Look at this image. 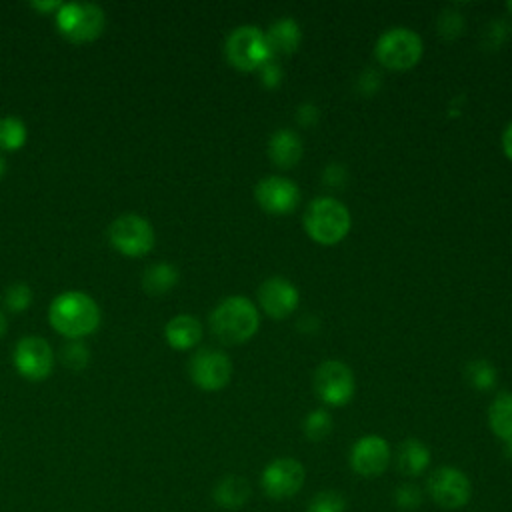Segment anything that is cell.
Returning a JSON list of instances; mask_svg holds the SVG:
<instances>
[{
  "label": "cell",
  "mask_w": 512,
  "mask_h": 512,
  "mask_svg": "<svg viewBox=\"0 0 512 512\" xmlns=\"http://www.w3.org/2000/svg\"><path fill=\"white\" fill-rule=\"evenodd\" d=\"M48 320L52 328L72 340L92 334L100 324V308L92 296L80 290L58 294L50 308Z\"/></svg>",
  "instance_id": "1"
},
{
  "label": "cell",
  "mask_w": 512,
  "mask_h": 512,
  "mask_svg": "<svg viewBox=\"0 0 512 512\" xmlns=\"http://www.w3.org/2000/svg\"><path fill=\"white\" fill-rule=\"evenodd\" d=\"M258 310L244 296L224 298L210 314V330L224 344H242L258 330Z\"/></svg>",
  "instance_id": "2"
},
{
  "label": "cell",
  "mask_w": 512,
  "mask_h": 512,
  "mask_svg": "<svg viewBox=\"0 0 512 512\" xmlns=\"http://www.w3.org/2000/svg\"><path fill=\"white\" fill-rule=\"evenodd\" d=\"M306 234L324 246L338 244L350 230V214L346 206L330 196L312 200L304 212Z\"/></svg>",
  "instance_id": "3"
},
{
  "label": "cell",
  "mask_w": 512,
  "mask_h": 512,
  "mask_svg": "<svg viewBox=\"0 0 512 512\" xmlns=\"http://www.w3.org/2000/svg\"><path fill=\"white\" fill-rule=\"evenodd\" d=\"M224 52L226 60L242 72L260 70L268 60H272L266 34L256 26H240L232 30L226 38Z\"/></svg>",
  "instance_id": "4"
},
{
  "label": "cell",
  "mask_w": 512,
  "mask_h": 512,
  "mask_svg": "<svg viewBox=\"0 0 512 512\" xmlns=\"http://www.w3.org/2000/svg\"><path fill=\"white\" fill-rule=\"evenodd\" d=\"M56 26L72 42H92L106 26L104 10L88 2H68L56 12Z\"/></svg>",
  "instance_id": "5"
},
{
  "label": "cell",
  "mask_w": 512,
  "mask_h": 512,
  "mask_svg": "<svg viewBox=\"0 0 512 512\" xmlns=\"http://www.w3.org/2000/svg\"><path fill=\"white\" fill-rule=\"evenodd\" d=\"M422 40L410 28L386 30L374 48L376 60L390 70H408L418 64L422 56Z\"/></svg>",
  "instance_id": "6"
},
{
  "label": "cell",
  "mask_w": 512,
  "mask_h": 512,
  "mask_svg": "<svg viewBox=\"0 0 512 512\" xmlns=\"http://www.w3.org/2000/svg\"><path fill=\"white\" fill-rule=\"evenodd\" d=\"M154 228L138 214H122L108 228L110 244L124 256L138 258L154 248Z\"/></svg>",
  "instance_id": "7"
},
{
  "label": "cell",
  "mask_w": 512,
  "mask_h": 512,
  "mask_svg": "<svg viewBox=\"0 0 512 512\" xmlns=\"http://www.w3.org/2000/svg\"><path fill=\"white\" fill-rule=\"evenodd\" d=\"M428 494L430 498L448 510H456L468 504L470 500V480L466 478L464 472H460L458 468L452 466H440L436 468L426 482Z\"/></svg>",
  "instance_id": "8"
},
{
  "label": "cell",
  "mask_w": 512,
  "mask_h": 512,
  "mask_svg": "<svg viewBox=\"0 0 512 512\" xmlns=\"http://www.w3.org/2000/svg\"><path fill=\"white\" fill-rule=\"evenodd\" d=\"M314 390L330 406H344L354 394V376L344 362L326 360L314 372Z\"/></svg>",
  "instance_id": "9"
},
{
  "label": "cell",
  "mask_w": 512,
  "mask_h": 512,
  "mask_svg": "<svg viewBox=\"0 0 512 512\" xmlns=\"http://www.w3.org/2000/svg\"><path fill=\"white\" fill-rule=\"evenodd\" d=\"M12 362L16 370L28 380H44L54 368V352L40 336H24L16 342Z\"/></svg>",
  "instance_id": "10"
},
{
  "label": "cell",
  "mask_w": 512,
  "mask_h": 512,
  "mask_svg": "<svg viewBox=\"0 0 512 512\" xmlns=\"http://www.w3.org/2000/svg\"><path fill=\"white\" fill-rule=\"evenodd\" d=\"M188 372H190L192 382L198 388H202L206 392H214V390L224 388L230 382L232 362L224 352L204 348V350H198L190 358Z\"/></svg>",
  "instance_id": "11"
},
{
  "label": "cell",
  "mask_w": 512,
  "mask_h": 512,
  "mask_svg": "<svg viewBox=\"0 0 512 512\" xmlns=\"http://www.w3.org/2000/svg\"><path fill=\"white\" fill-rule=\"evenodd\" d=\"M260 484L270 498H290L304 484V468L294 458H276L262 470Z\"/></svg>",
  "instance_id": "12"
},
{
  "label": "cell",
  "mask_w": 512,
  "mask_h": 512,
  "mask_svg": "<svg viewBox=\"0 0 512 512\" xmlns=\"http://www.w3.org/2000/svg\"><path fill=\"white\" fill-rule=\"evenodd\" d=\"M254 196L260 208L270 214H290L300 200L298 186L282 176L262 178L256 184Z\"/></svg>",
  "instance_id": "13"
},
{
  "label": "cell",
  "mask_w": 512,
  "mask_h": 512,
  "mask_svg": "<svg viewBox=\"0 0 512 512\" xmlns=\"http://www.w3.org/2000/svg\"><path fill=\"white\" fill-rule=\"evenodd\" d=\"M390 462V446L382 436L370 434L354 442L350 450V466L356 474L372 478L380 476Z\"/></svg>",
  "instance_id": "14"
},
{
  "label": "cell",
  "mask_w": 512,
  "mask_h": 512,
  "mask_svg": "<svg viewBox=\"0 0 512 512\" xmlns=\"http://www.w3.org/2000/svg\"><path fill=\"white\" fill-rule=\"evenodd\" d=\"M258 302L270 318H286L298 306V290L292 282L280 276L264 280L258 288Z\"/></svg>",
  "instance_id": "15"
},
{
  "label": "cell",
  "mask_w": 512,
  "mask_h": 512,
  "mask_svg": "<svg viewBox=\"0 0 512 512\" xmlns=\"http://www.w3.org/2000/svg\"><path fill=\"white\" fill-rule=\"evenodd\" d=\"M268 156L280 168H292L302 158L300 136L292 130H276L268 142Z\"/></svg>",
  "instance_id": "16"
},
{
  "label": "cell",
  "mask_w": 512,
  "mask_h": 512,
  "mask_svg": "<svg viewBox=\"0 0 512 512\" xmlns=\"http://www.w3.org/2000/svg\"><path fill=\"white\" fill-rule=\"evenodd\" d=\"M164 336L174 350H188L200 342L202 324L198 322V318L190 314H178L172 320H168Z\"/></svg>",
  "instance_id": "17"
},
{
  "label": "cell",
  "mask_w": 512,
  "mask_h": 512,
  "mask_svg": "<svg viewBox=\"0 0 512 512\" xmlns=\"http://www.w3.org/2000/svg\"><path fill=\"white\" fill-rule=\"evenodd\" d=\"M300 26L292 18H282L270 26L266 32V40L270 46L272 56H288L300 46Z\"/></svg>",
  "instance_id": "18"
},
{
  "label": "cell",
  "mask_w": 512,
  "mask_h": 512,
  "mask_svg": "<svg viewBox=\"0 0 512 512\" xmlns=\"http://www.w3.org/2000/svg\"><path fill=\"white\" fill-rule=\"evenodd\" d=\"M398 470L406 476L422 474L430 464V450L416 438H408L398 446L396 454Z\"/></svg>",
  "instance_id": "19"
},
{
  "label": "cell",
  "mask_w": 512,
  "mask_h": 512,
  "mask_svg": "<svg viewBox=\"0 0 512 512\" xmlns=\"http://www.w3.org/2000/svg\"><path fill=\"white\" fill-rule=\"evenodd\" d=\"M248 498H250V486L240 476H224L214 486V500L222 508H228V510L242 508Z\"/></svg>",
  "instance_id": "20"
},
{
  "label": "cell",
  "mask_w": 512,
  "mask_h": 512,
  "mask_svg": "<svg viewBox=\"0 0 512 512\" xmlns=\"http://www.w3.org/2000/svg\"><path fill=\"white\" fill-rule=\"evenodd\" d=\"M178 282V268L168 262H156L148 266L142 274V288L148 294L160 296L170 292Z\"/></svg>",
  "instance_id": "21"
},
{
  "label": "cell",
  "mask_w": 512,
  "mask_h": 512,
  "mask_svg": "<svg viewBox=\"0 0 512 512\" xmlns=\"http://www.w3.org/2000/svg\"><path fill=\"white\" fill-rule=\"evenodd\" d=\"M488 422L498 438L512 442V394H500L490 404Z\"/></svg>",
  "instance_id": "22"
},
{
  "label": "cell",
  "mask_w": 512,
  "mask_h": 512,
  "mask_svg": "<svg viewBox=\"0 0 512 512\" xmlns=\"http://www.w3.org/2000/svg\"><path fill=\"white\" fill-rule=\"evenodd\" d=\"M28 138L26 124L16 116L0 118V148L2 150H18L24 146Z\"/></svg>",
  "instance_id": "23"
},
{
  "label": "cell",
  "mask_w": 512,
  "mask_h": 512,
  "mask_svg": "<svg viewBox=\"0 0 512 512\" xmlns=\"http://www.w3.org/2000/svg\"><path fill=\"white\" fill-rule=\"evenodd\" d=\"M332 430V418L326 410H314L304 420V434L312 442L324 440Z\"/></svg>",
  "instance_id": "24"
},
{
  "label": "cell",
  "mask_w": 512,
  "mask_h": 512,
  "mask_svg": "<svg viewBox=\"0 0 512 512\" xmlns=\"http://www.w3.org/2000/svg\"><path fill=\"white\" fill-rule=\"evenodd\" d=\"M466 376H468V382L478 388V390H488L494 386L496 382V370L490 362L486 360H476L472 364H468L466 368Z\"/></svg>",
  "instance_id": "25"
},
{
  "label": "cell",
  "mask_w": 512,
  "mask_h": 512,
  "mask_svg": "<svg viewBox=\"0 0 512 512\" xmlns=\"http://www.w3.org/2000/svg\"><path fill=\"white\" fill-rule=\"evenodd\" d=\"M32 302V290L28 284L24 282H16V284H10L4 292V306L10 310V312H22L30 306Z\"/></svg>",
  "instance_id": "26"
},
{
  "label": "cell",
  "mask_w": 512,
  "mask_h": 512,
  "mask_svg": "<svg viewBox=\"0 0 512 512\" xmlns=\"http://www.w3.org/2000/svg\"><path fill=\"white\" fill-rule=\"evenodd\" d=\"M88 358H90L88 346L82 344V342H78V340L68 342V344L62 346V350H60V360H62L70 370H82V368H86Z\"/></svg>",
  "instance_id": "27"
},
{
  "label": "cell",
  "mask_w": 512,
  "mask_h": 512,
  "mask_svg": "<svg viewBox=\"0 0 512 512\" xmlns=\"http://www.w3.org/2000/svg\"><path fill=\"white\" fill-rule=\"evenodd\" d=\"M344 508L346 500L338 492L322 490L310 500L306 512H344Z\"/></svg>",
  "instance_id": "28"
},
{
  "label": "cell",
  "mask_w": 512,
  "mask_h": 512,
  "mask_svg": "<svg viewBox=\"0 0 512 512\" xmlns=\"http://www.w3.org/2000/svg\"><path fill=\"white\" fill-rule=\"evenodd\" d=\"M394 498H396V504L400 508H406V510H414L418 508L420 500H422V492L418 490V486L414 484H402L398 486V490L394 492Z\"/></svg>",
  "instance_id": "29"
},
{
  "label": "cell",
  "mask_w": 512,
  "mask_h": 512,
  "mask_svg": "<svg viewBox=\"0 0 512 512\" xmlns=\"http://www.w3.org/2000/svg\"><path fill=\"white\" fill-rule=\"evenodd\" d=\"M438 28L442 32V36H448V38H454L462 32V18L460 14H454V12H444L438 20Z\"/></svg>",
  "instance_id": "30"
},
{
  "label": "cell",
  "mask_w": 512,
  "mask_h": 512,
  "mask_svg": "<svg viewBox=\"0 0 512 512\" xmlns=\"http://www.w3.org/2000/svg\"><path fill=\"white\" fill-rule=\"evenodd\" d=\"M258 72H260L262 84L268 86V88H274V86H278V84L282 82V70H280V66H278L276 62H272V60H268Z\"/></svg>",
  "instance_id": "31"
},
{
  "label": "cell",
  "mask_w": 512,
  "mask_h": 512,
  "mask_svg": "<svg viewBox=\"0 0 512 512\" xmlns=\"http://www.w3.org/2000/svg\"><path fill=\"white\" fill-rule=\"evenodd\" d=\"M296 120H298L302 126H312V124H316V120H318V110H316V106H312V104H302V106L298 108V112H296Z\"/></svg>",
  "instance_id": "32"
},
{
  "label": "cell",
  "mask_w": 512,
  "mask_h": 512,
  "mask_svg": "<svg viewBox=\"0 0 512 512\" xmlns=\"http://www.w3.org/2000/svg\"><path fill=\"white\" fill-rule=\"evenodd\" d=\"M344 180H346L344 168H340V166H336V164H332V166L326 168V172H324V182H326V184H330V186H340V184H344Z\"/></svg>",
  "instance_id": "33"
},
{
  "label": "cell",
  "mask_w": 512,
  "mask_h": 512,
  "mask_svg": "<svg viewBox=\"0 0 512 512\" xmlns=\"http://www.w3.org/2000/svg\"><path fill=\"white\" fill-rule=\"evenodd\" d=\"M502 148H504V154L512 160V124L502 134Z\"/></svg>",
  "instance_id": "34"
},
{
  "label": "cell",
  "mask_w": 512,
  "mask_h": 512,
  "mask_svg": "<svg viewBox=\"0 0 512 512\" xmlns=\"http://www.w3.org/2000/svg\"><path fill=\"white\" fill-rule=\"evenodd\" d=\"M30 6L36 8V10H48V12H50V10H56V12H58V8L62 6V2H32Z\"/></svg>",
  "instance_id": "35"
},
{
  "label": "cell",
  "mask_w": 512,
  "mask_h": 512,
  "mask_svg": "<svg viewBox=\"0 0 512 512\" xmlns=\"http://www.w3.org/2000/svg\"><path fill=\"white\" fill-rule=\"evenodd\" d=\"M6 328H8V322H6V318H4V314L0 312V338L6 334Z\"/></svg>",
  "instance_id": "36"
},
{
  "label": "cell",
  "mask_w": 512,
  "mask_h": 512,
  "mask_svg": "<svg viewBox=\"0 0 512 512\" xmlns=\"http://www.w3.org/2000/svg\"><path fill=\"white\" fill-rule=\"evenodd\" d=\"M4 174H6V162H4V158L0 156V180L4 178Z\"/></svg>",
  "instance_id": "37"
},
{
  "label": "cell",
  "mask_w": 512,
  "mask_h": 512,
  "mask_svg": "<svg viewBox=\"0 0 512 512\" xmlns=\"http://www.w3.org/2000/svg\"><path fill=\"white\" fill-rule=\"evenodd\" d=\"M508 10H510V12H512V0H510V2H508Z\"/></svg>",
  "instance_id": "38"
}]
</instances>
